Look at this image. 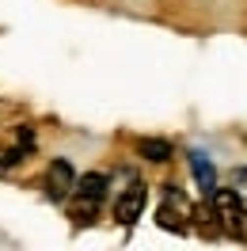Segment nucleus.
I'll return each instance as SVG.
<instances>
[{"label":"nucleus","instance_id":"5","mask_svg":"<svg viewBox=\"0 0 247 251\" xmlns=\"http://www.w3.org/2000/svg\"><path fill=\"white\" fill-rule=\"evenodd\" d=\"M73 190H76V194H84V198H99V202H103V194H107V175H99V172L80 175Z\"/></svg>","mask_w":247,"mask_h":251},{"label":"nucleus","instance_id":"4","mask_svg":"<svg viewBox=\"0 0 247 251\" xmlns=\"http://www.w3.org/2000/svg\"><path fill=\"white\" fill-rule=\"evenodd\" d=\"M73 187H76L73 164H69V160H53L49 172H46V194L53 198V202H65V198L73 194Z\"/></svg>","mask_w":247,"mask_h":251},{"label":"nucleus","instance_id":"6","mask_svg":"<svg viewBox=\"0 0 247 251\" xmlns=\"http://www.w3.org/2000/svg\"><path fill=\"white\" fill-rule=\"evenodd\" d=\"M190 168H194V179H198L201 190H213L217 187V172H213V164H209V156L190 152Z\"/></svg>","mask_w":247,"mask_h":251},{"label":"nucleus","instance_id":"8","mask_svg":"<svg viewBox=\"0 0 247 251\" xmlns=\"http://www.w3.org/2000/svg\"><path fill=\"white\" fill-rule=\"evenodd\" d=\"M141 156L152 160V164H164V160H171V145L168 141H141Z\"/></svg>","mask_w":247,"mask_h":251},{"label":"nucleus","instance_id":"7","mask_svg":"<svg viewBox=\"0 0 247 251\" xmlns=\"http://www.w3.org/2000/svg\"><path fill=\"white\" fill-rule=\"evenodd\" d=\"M95 209H99V198H84V194H76V190H73V205H69V213H73V221H80V225H88V221L95 217Z\"/></svg>","mask_w":247,"mask_h":251},{"label":"nucleus","instance_id":"3","mask_svg":"<svg viewBox=\"0 0 247 251\" xmlns=\"http://www.w3.org/2000/svg\"><path fill=\"white\" fill-rule=\"evenodd\" d=\"M145 202H148V190L141 187V183L125 187L122 194H118V202H114V221H118V225H133V221L145 213Z\"/></svg>","mask_w":247,"mask_h":251},{"label":"nucleus","instance_id":"2","mask_svg":"<svg viewBox=\"0 0 247 251\" xmlns=\"http://www.w3.org/2000/svg\"><path fill=\"white\" fill-rule=\"evenodd\" d=\"M160 225L164 228H175V232H186V221H190V205H186V198L179 194L175 187H168V194H164V205H160Z\"/></svg>","mask_w":247,"mask_h":251},{"label":"nucleus","instance_id":"1","mask_svg":"<svg viewBox=\"0 0 247 251\" xmlns=\"http://www.w3.org/2000/svg\"><path fill=\"white\" fill-rule=\"evenodd\" d=\"M209 194H213V209H217L221 228L228 236H236V240H247V205H244V198H240L236 190H221V187H213Z\"/></svg>","mask_w":247,"mask_h":251}]
</instances>
